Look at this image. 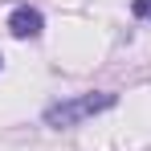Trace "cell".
Wrapping results in <instances>:
<instances>
[{
  "instance_id": "obj_2",
  "label": "cell",
  "mask_w": 151,
  "mask_h": 151,
  "mask_svg": "<svg viewBox=\"0 0 151 151\" xmlns=\"http://www.w3.org/2000/svg\"><path fill=\"white\" fill-rule=\"evenodd\" d=\"M41 29H45V17H41L37 8H29V4H17V8L8 12V33H12L17 41L41 37Z\"/></svg>"
},
{
  "instance_id": "obj_1",
  "label": "cell",
  "mask_w": 151,
  "mask_h": 151,
  "mask_svg": "<svg viewBox=\"0 0 151 151\" xmlns=\"http://www.w3.org/2000/svg\"><path fill=\"white\" fill-rule=\"evenodd\" d=\"M114 102H119L114 94H82V98H70V102L49 106V110H45V123L57 127V131H65V127H78L82 119H94L102 110H110Z\"/></svg>"
},
{
  "instance_id": "obj_3",
  "label": "cell",
  "mask_w": 151,
  "mask_h": 151,
  "mask_svg": "<svg viewBox=\"0 0 151 151\" xmlns=\"http://www.w3.org/2000/svg\"><path fill=\"white\" fill-rule=\"evenodd\" d=\"M131 12H135V17H143V21H151V0H135V4H131Z\"/></svg>"
}]
</instances>
